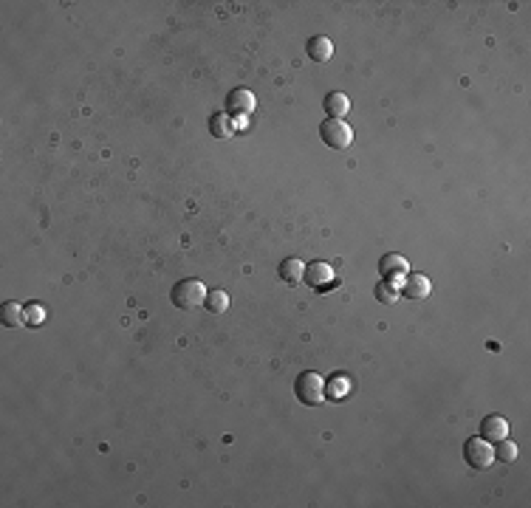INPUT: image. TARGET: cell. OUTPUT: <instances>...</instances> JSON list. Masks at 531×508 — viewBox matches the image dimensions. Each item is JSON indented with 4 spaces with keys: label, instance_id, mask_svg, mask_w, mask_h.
<instances>
[{
    "label": "cell",
    "instance_id": "6da1fadb",
    "mask_svg": "<svg viewBox=\"0 0 531 508\" xmlns=\"http://www.w3.org/2000/svg\"><path fill=\"white\" fill-rule=\"evenodd\" d=\"M294 396L299 398V404H306V407H317L325 401V379H322L319 373H299L294 379Z\"/></svg>",
    "mask_w": 531,
    "mask_h": 508
},
{
    "label": "cell",
    "instance_id": "7a4b0ae2",
    "mask_svg": "<svg viewBox=\"0 0 531 508\" xmlns=\"http://www.w3.org/2000/svg\"><path fill=\"white\" fill-rule=\"evenodd\" d=\"M173 305L175 308H184V311H193L198 305H203V299H206V288L201 280H181L173 285Z\"/></svg>",
    "mask_w": 531,
    "mask_h": 508
},
{
    "label": "cell",
    "instance_id": "3957f363",
    "mask_svg": "<svg viewBox=\"0 0 531 508\" xmlns=\"http://www.w3.org/2000/svg\"><path fill=\"white\" fill-rule=\"evenodd\" d=\"M319 138L334 150H345L354 142V130L345 119H325L319 125Z\"/></svg>",
    "mask_w": 531,
    "mask_h": 508
},
{
    "label": "cell",
    "instance_id": "277c9868",
    "mask_svg": "<svg viewBox=\"0 0 531 508\" xmlns=\"http://www.w3.org/2000/svg\"><path fill=\"white\" fill-rule=\"evenodd\" d=\"M464 457H467V463L472 469H489L492 460H495V449H492V444L486 441V437L475 435L464 444Z\"/></svg>",
    "mask_w": 531,
    "mask_h": 508
},
{
    "label": "cell",
    "instance_id": "5b68a950",
    "mask_svg": "<svg viewBox=\"0 0 531 508\" xmlns=\"http://www.w3.org/2000/svg\"><path fill=\"white\" fill-rule=\"evenodd\" d=\"M303 280H306L311 288H317V291H328V288L336 285V274H334V268H331L328 263H319V260H317V263L306 266Z\"/></svg>",
    "mask_w": 531,
    "mask_h": 508
},
{
    "label": "cell",
    "instance_id": "8992f818",
    "mask_svg": "<svg viewBox=\"0 0 531 508\" xmlns=\"http://www.w3.org/2000/svg\"><path fill=\"white\" fill-rule=\"evenodd\" d=\"M379 274L390 283H399L402 285V277L410 274V263L402 257V254H384L379 260Z\"/></svg>",
    "mask_w": 531,
    "mask_h": 508
},
{
    "label": "cell",
    "instance_id": "52a82bcc",
    "mask_svg": "<svg viewBox=\"0 0 531 508\" xmlns=\"http://www.w3.org/2000/svg\"><path fill=\"white\" fill-rule=\"evenodd\" d=\"M226 110H229V116H249L255 110V94L246 88H235L226 97Z\"/></svg>",
    "mask_w": 531,
    "mask_h": 508
},
{
    "label": "cell",
    "instance_id": "ba28073f",
    "mask_svg": "<svg viewBox=\"0 0 531 508\" xmlns=\"http://www.w3.org/2000/svg\"><path fill=\"white\" fill-rule=\"evenodd\" d=\"M430 291H432V283H430V277H424V274H407L404 283H402V294L407 299H427Z\"/></svg>",
    "mask_w": 531,
    "mask_h": 508
},
{
    "label": "cell",
    "instance_id": "9c48e42d",
    "mask_svg": "<svg viewBox=\"0 0 531 508\" xmlns=\"http://www.w3.org/2000/svg\"><path fill=\"white\" fill-rule=\"evenodd\" d=\"M506 435H509V424H506L503 415H486V418L480 421V437H486L489 444L503 441Z\"/></svg>",
    "mask_w": 531,
    "mask_h": 508
},
{
    "label": "cell",
    "instance_id": "30bf717a",
    "mask_svg": "<svg viewBox=\"0 0 531 508\" xmlns=\"http://www.w3.org/2000/svg\"><path fill=\"white\" fill-rule=\"evenodd\" d=\"M348 110H351V99L345 97L342 90H331V94L325 97V113H328V119L348 116Z\"/></svg>",
    "mask_w": 531,
    "mask_h": 508
},
{
    "label": "cell",
    "instance_id": "8fae6325",
    "mask_svg": "<svg viewBox=\"0 0 531 508\" xmlns=\"http://www.w3.org/2000/svg\"><path fill=\"white\" fill-rule=\"evenodd\" d=\"M308 57L314 62H328L334 57V42L328 37H311L308 40Z\"/></svg>",
    "mask_w": 531,
    "mask_h": 508
},
{
    "label": "cell",
    "instance_id": "7c38bea8",
    "mask_svg": "<svg viewBox=\"0 0 531 508\" xmlns=\"http://www.w3.org/2000/svg\"><path fill=\"white\" fill-rule=\"evenodd\" d=\"M303 274H306V263L303 260H283L280 263V280H286L288 285H297V283H303Z\"/></svg>",
    "mask_w": 531,
    "mask_h": 508
},
{
    "label": "cell",
    "instance_id": "4fadbf2b",
    "mask_svg": "<svg viewBox=\"0 0 531 508\" xmlns=\"http://www.w3.org/2000/svg\"><path fill=\"white\" fill-rule=\"evenodd\" d=\"M0 322L6 328H20V325H26V314H23L17 303H3L0 305Z\"/></svg>",
    "mask_w": 531,
    "mask_h": 508
},
{
    "label": "cell",
    "instance_id": "5bb4252c",
    "mask_svg": "<svg viewBox=\"0 0 531 508\" xmlns=\"http://www.w3.org/2000/svg\"><path fill=\"white\" fill-rule=\"evenodd\" d=\"M210 130H212V136H218V138H232V136H235V127H232V119H229V113H215V116L210 119Z\"/></svg>",
    "mask_w": 531,
    "mask_h": 508
},
{
    "label": "cell",
    "instance_id": "9a60e30c",
    "mask_svg": "<svg viewBox=\"0 0 531 508\" xmlns=\"http://www.w3.org/2000/svg\"><path fill=\"white\" fill-rule=\"evenodd\" d=\"M348 392H351V381L345 376H336L325 384V398H331V401H342Z\"/></svg>",
    "mask_w": 531,
    "mask_h": 508
},
{
    "label": "cell",
    "instance_id": "2e32d148",
    "mask_svg": "<svg viewBox=\"0 0 531 508\" xmlns=\"http://www.w3.org/2000/svg\"><path fill=\"white\" fill-rule=\"evenodd\" d=\"M203 308L210 311V314H223L229 308V296L226 291H206V299H203Z\"/></svg>",
    "mask_w": 531,
    "mask_h": 508
},
{
    "label": "cell",
    "instance_id": "e0dca14e",
    "mask_svg": "<svg viewBox=\"0 0 531 508\" xmlns=\"http://www.w3.org/2000/svg\"><path fill=\"white\" fill-rule=\"evenodd\" d=\"M495 460H503V463H515V460H517V444L509 441V437L497 441V446H495Z\"/></svg>",
    "mask_w": 531,
    "mask_h": 508
},
{
    "label": "cell",
    "instance_id": "ac0fdd59",
    "mask_svg": "<svg viewBox=\"0 0 531 508\" xmlns=\"http://www.w3.org/2000/svg\"><path fill=\"white\" fill-rule=\"evenodd\" d=\"M376 294H379V299H382V303H396V299L402 296V285L399 283H390V280H382L379 283V288H376Z\"/></svg>",
    "mask_w": 531,
    "mask_h": 508
},
{
    "label": "cell",
    "instance_id": "d6986e66",
    "mask_svg": "<svg viewBox=\"0 0 531 508\" xmlns=\"http://www.w3.org/2000/svg\"><path fill=\"white\" fill-rule=\"evenodd\" d=\"M23 314H26V325H29V328H40L42 319H45V311H42V305H37V303L26 305V308H23Z\"/></svg>",
    "mask_w": 531,
    "mask_h": 508
}]
</instances>
